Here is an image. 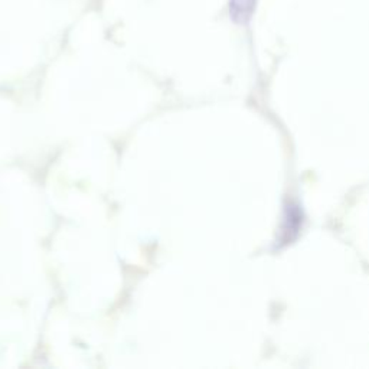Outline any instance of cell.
<instances>
[{"label": "cell", "instance_id": "6da1fadb", "mask_svg": "<svg viewBox=\"0 0 369 369\" xmlns=\"http://www.w3.org/2000/svg\"><path fill=\"white\" fill-rule=\"evenodd\" d=\"M256 9V0H229V15L238 25H245L251 20Z\"/></svg>", "mask_w": 369, "mask_h": 369}]
</instances>
